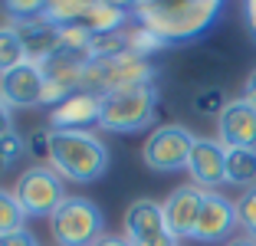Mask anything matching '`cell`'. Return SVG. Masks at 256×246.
Here are the masks:
<instances>
[{"label":"cell","mask_w":256,"mask_h":246,"mask_svg":"<svg viewBox=\"0 0 256 246\" xmlns=\"http://www.w3.org/2000/svg\"><path fill=\"white\" fill-rule=\"evenodd\" d=\"M224 246H256V240H250V236H236V240H226Z\"/></svg>","instance_id":"obj_34"},{"label":"cell","mask_w":256,"mask_h":246,"mask_svg":"<svg viewBox=\"0 0 256 246\" xmlns=\"http://www.w3.org/2000/svg\"><path fill=\"white\" fill-rule=\"evenodd\" d=\"M226 92L220 89V86H210V89H197L194 98H190V105H194L197 115H207V118H220V112L226 108Z\"/></svg>","instance_id":"obj_24"},{"label":"cell","mask_w":256,"mask_h":246,"mask_svg":"<svg viewBox=\"0 0 256 246\" xmlns=\"http://www.w3.org/2000/svg\"><path fill=\"white\" fill-rule=\"evenodd\" d=\"M50 128H33L23 142H26V151H30L33 158H40V161H50Z\"/></svg>","instance_id":"obj_28"},{"label":"cell","mask_w":256,"mask_h":246,"mask_svg":"<svg viewBox=\"0 0 256 246\" xmlns=\"http://www.w3.org/2000/svg\"><path fill=\"white\" fill-rule=\"evenodd\" d=\"M234 230H236V200H230L220 190H207L200 216H197L194 240L197 243H226Z\"/></svg>","instance_id":"obj_10"},{"label":"cell","mask_w":256,"mask_h":246,"mask_svg":"<svg viewBox=\"0 0 256 246\" xmlns=\"http://www.w3.org/2000/svg\"><path fill=\"white\" fill-rule=\"evenodd\" d=\"M0 246H40L36 236L30 230H20V233H7V236H0Z\"/></svg>","instance_id":"obj_29"},{"label":"cell","mask_w":256,"mask_h":246,"mask_svg":"<svg viewBox=\"0 0 256 246\" xmlns=\"http://www.w3.org/2000/svg\"><path fill=\"white\" fill-rule=\"evenodd\" d=\"M132 20V7H122V4H89L86 7V16L79 26H86L89 33H115V30H125V23Z\"/></svg>","instance_id":"obj_17"},{"label":"cell","mask_w":256,"mask_h":246,"mask_svg":"<svg viewBox=\"0 0 256 246\" xmlns=\"http://www.w3.org/2000/svg\"><path fill=\"white\" fill-rule=\"evenodd\" d=\"M190 184L200 190H217L226 184V148L217 138H197L188 161Z\"/></svg>","instance_id":"obj_11"},{"label":"cell","mask_w":256,"mask_h":246,"mask_svg":"<svg viewBox=\"0 0 256 246\" xmlns=\"http://www.w3.org/2000/svg\"><path fill=\"white\" fill-rule=\"evenodd\" d=\"M154 79H158V66L151 60H142L135 52H122V56H108V60H89L82 72V89L106 98L125 89H138V86H154Z\"/></svg>","instance_id":"obj_3"},{"label":"cell","mask_w":256,"mask_h":246,"mask_svg":"<svg viewBox=\"0 0 256 246\" xmlns=\"http://www.w3.org/2000/svg\"><path fill=\"white\" fill-rule=\"evenodd\" d=\"M217 142L224 148H253L256 151V108L240 96L230 98L217 118Z\"/></svg>","instance_id":"obj_14"},{"label":"cell","mask_w":256,"mask_h":246,"mask_svg":"<svg viewBox=\"0 0 256 246\" xmlns=\"http://www.w3.org/2000/svg\"><path fill=\"white\" fill-rule=\"evenodd\" d=\"M43 7L46 4H30V0H14V4H4V14L14 20V26L20 23H30V20H40L43 16Z\"/></svg>","instance_id":"obj_27"},{"label":"cell","mask_w":256,"mask_h":246,"mask_svg":"<svg viewBox=\"0 0 256 246\" xmlns=\"http://www.w3.org/2000/svg\"><path fill=\"white\" fill-rule=\"evenodd\" d=\"M128 52H135V56H142V60H151L154 52L168 50V43L161 36H154L151 30H144L142 23H135V26H128Z\"/></svg>","instance_id":"obj_23"},{"label":"cell","mask_w":256,"mask_h":246,"mask_svg":"<svg viewBox=\"0 0 256 246\" xmlns=\"http://www.w3.org/2000/svg\"><path fill=\"white\" fill-rule=\"evenodd\" d=\"M20 230H26V214H23L20 200L14 197V190L0 187V236L20 233Z\"/></svg>","instance_id":"obj_21"},{"label":"cell","mask_w":256,"mask_h":246,"mask_svg":"<svg viewBox=\"0 0 256 246\" xmlns=\"http://www.w3.org/2000/svg\"><path fill=\"white\" fill-rule=\"evenodd\" d=\"M128 52V33L115 30V33H92L89 40V56L92 60H108V56H122Z\"/></svg>","instance_id":"obj_22"},{"label":"cell","mask_w":256,"mask_h":246,"mask_svg":"<svg viewBox=\"0 0 256 246\" xmlns=\"http://www.w3.org/2000/svg\"><path fill=\"white\" fill-rule=\"evenodd\" d=\"M89 66V60L82 56H72V52L56 50L50 60L40 62V72H43V105L46 108H56L62 98H69L72 92L82 89V72Z\"/></svg>","instance_id":"obj_9"},{"label":"cell","mask_w":256,"mask_h":246,"mask_svg":"<svg viewBox=\"0 0 256 246\" xmlns=\"http://www.w3.org/2000/svg\"><path fill=\"white\" fill-rule=\"evenodd\" d=\"M158 102H161L158 86H138V89L106 96L102 98V118H98V125L112 134L144 132L158 118Z\"/></svg>","instance_id":"obj_4"},{"label":"cell","mask_w":256,"mask_h":246,"mask_svg":"<svg viewBox=\"0 0 256 246\" xmlns=\"http://www.w3.org/2000/svg\"><path fill=\"white\" fill-rule=\"evenodd\" d=\"M23 154H26V142H23L16 132H10L7 138H0V174L16 168V164L23 161Z\"/></svg>","instance_id":"obj_26"},{"label":"cell","mask_w":256,"mask_h":246,"mask_svg":"<svg viewBox=\"0 0 256 246\" xmlns=\"http://www.w3.org/2000/svg\"><path fill=\"white\" fill-rule=\"evenodd\" d=\"M102 118V98L96 92H72L56 108H50V132H89Z\"/></svg>","instance_id":"obj_13"},{"label":"cell","mask_w":256,"mask_h":246,"mask_svg":"<svg viewBox=\"0 0 256 246\" xmlns=\"http://www.w3.org/2000/svg\"><path fill=\"white\" fill-rule=\"evenodd\" d=\"M23 36V46H26V60L33 66H40L43 60H50L56 50H60V30L50 26V23L40 16V20H30V23H20L16 26Z\"/></svg>","instance_id":"obj_16"},{"label":"cell","mask_w":256,"mask_h":246,"mask_svg":"<svg viewBox=\"0 0 256 246\" xmlns=\"http://www.w3.org/2000/svg\"><path fill=\"white\" fill-rule=\"evenodd\" d=\"M43 72L33 62H23L20 69L0 76V102L7 108H33L43 105Z\"/></svg>","instance_id":"obj_15"},{"label":"cell","mask_w":256,"mask_h":246,"mask_svg":"<svg viewBox=\"0 0 256 246\" xmlns=\"http://www.w3.org/2000/svg\"><path fill=\"white\" fill-rule=\"evenodd\" d=\"M122 236L128 246H178V240L168 233L164 224V204L138 197L128 204L125 220H122Z\"/></svg>","instance_id":"obj_8"},{"label":"cell","mask_w":256,"mask_h":246,"mask_svg":"<svg viewBox=\"0 0 256 246\" xmlns=\"http://www.w3.org/2000/svg\"><path fill=\"white\" fill-rule=\"evenodd\" d=\"M10 132H14V118H10V108L0 102V138H7Z\"/></svg>","instance_id":"obj_32"},{"label":"cell","mask_w":256,"mask_h":246,"mask_svg":"<svg viewBox=\"0 0 256 246\" xmlns=\"http://www.w3.org/2000/svg\"><path fill=\"white\" fill-rule=\"evenodd\" d=\"M14 197L20 200L26 216H53L56 207L66 200V190H62V178L50 164H33L16 178Z\"/></svg>","instance_id":"obj_7"},{"label":"cell","mask_w":256,"mask_h":246,"mask_svg":"<svg viewBox=\"0 0 256 246\" xmlns=\"http://www.w3.org/2000/svg\"><path fill=\"white\" fill-rule=\"evenodd\" d=\"M226 184L256 187V151L253 148H226Z\"/></svg>","instance_id":"obj_18"},{"label":"cell","mask_w":256,"mask_h":246,"mask_svg":"<svg viewBox=\"0 0 256 246\" xmlns=\"http://www.w3.org/2000/svg\"><path fill=\"white\" fill-rule=\"evenodd\" d=\"M224 14L220 0H178V4H135L132 7V20L142 23L144 30H151L154 36H161L168 46L194 43Z\"/></svg>","instance_id":"obj_1"},{"label":"cell","mask_w":256,"mask_h":246,"mask_svg":"<svg viewBox=\"0 0 256 246\" xmlns=\"http://www.w3.org/2000/svg\"><path fill=\"white\" fill-rule=\"evenodd\" d=\"M86 7L89 4H82V0H60V4H46L43 7V20L50 23V26H79L86 16Z\"/></svg>","instance_id":"obj_20"},{"label":"cell","mask_w":256,"mask_h":246,"mask_svg":"<svg viewBox=\"0 0 256 246\" xmlns=\"http://www.w3.org/2000/svg\"><path fill=\"white\" fill-rule=\"evenodd\" d=\"M243 20H246V26H250V36L256 40V0L243 4Z\"/></svg>","instance_id":"obj_31"},{"label":"cell","mask_w":256,"mask_h":246,"mask_svg":"<svg viewBox=\"0 0 256 246\" xmlns=\"http://www.w3.org/2000/svg\"><path fill=\"white\" fill-rule=\"evenodd\" d=\"M96 246H128V240H125V236H112V233H106V236L98 240Z\"/></svg>","instance_id":"obj_33"},{"label":"cell","mask_w":256,"mask_h":246,"mask_svg":"<svg viewBox=\"0 0 256 246\" xmlns=\"http://www.w3.org/2000/svg\"><path fill=\"white\" fill-rule=\"evenodd\" d=\"M243 102H250V105H253V108H256V69H250V76H246V79H243Z\"/></svg>","instance_id":"obj_30"},{"label":"cell","mask_w":256,"mask_h":246,"mask_svg":"<svg viewBox=\"0 0 256 246\" xmlns=\"http://www.w3.org/2000/svg\"><path fill=\"white\" fill-rule=\"evenodd\" d=\"M50 168L62 180L92 184L108 171V148L92 132H53L50 134Z\"/></svg>","instance_id":"obj_2"},{"label":"cell","mask_w":256,"mask_h":246,"mask_svg":"<svg viewBox=\"0 0 256 246\" xmlns=\"http://www.w3.org/2000/svg\"><path fill=\"white\" fill-rule=\"evenodd\" d=\"M194 142H197V134L184 125H158V128H151V134L142 144V161L158 174L188 171Z\"/></svg>","instance_id":"obj_6"},{"label":"cell","mask_w":256,"mask_h":246,"mask_svg":"<svg viewBox=\"0 0 256 246\" xmlns=\"http://www.w3.org/2000/svg\"><path fill=\"white\" fill-rule=\"evenodd\" d=\"M204 194L200 187L194 184H184V187H174L164 200V224H168V233L174 240H194V230H197V216H200V207H204Z\"/></svg>","instance_id":"obj_12"},{"label":"cell","mask_w":256,"mask_h":246,"mask_svg":"<svg viewBox=\"0 0 256 246\" xmlns=\"http://www.w3.org/2000/svg\"><path fill=\"white\" fill-rule=\"evenodd\" d=\"M50 233L56 246H96L106 236V216L96 200L72 194L50 216Z\"/></svg>","instance_id":"obj_5"},{"label":"cell","mask_w":256,"mask_h":246,"mask_svg":"<svg viewBox=\"0 0 256 246\" xmlns=\"http://www.w3.org/2000/svg\"><path fill=\"white\" fill-rule=\"evenodd\" d=\"M23 62H30V60H26V46H23L20 30H16L14 23L0 26V76L20 69Z\"/></svg>","instance_id":"obj_19"},{"label":"cell","mask_w":256,"mask_h":246,"mask_svg":"<svg viewBox=\"0 0 256 246\" xmlns=\"http://www.w3.org/2000/svg\"><path fill=\"white\" fill-rule=\"evenodd\" d=\"M236 226L243 230V236L256 240V187L236 197Z\"/></svg>","instance_id":"obj_25"}]
</instances>
